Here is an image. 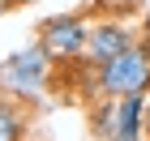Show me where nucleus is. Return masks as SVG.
Listing matches in <instances>:
<instances>
[{"label":"nucleus","instance_id":"nucleus-1","mask_svg":"<svg viewBox=\"0 0 150 141\" xmlns=\"http://www.w3.org/2000/svg\"><path fill=\"white\" fill-rule=\"evenodd\" d=\"M150 90V47L146 43H129L120 56L99 64V94L107 98H125V94Z\"/></svg>","mask_w":150,"mask_h":141},{"label":"nucleus","instance_id":"nucleus-2","mask_svg":"<svg viewBox=\"0 0 150 141\" xmlns=\"http://www.w3.org/2000/svg\"><path fill=\"white\" fill-rule=\"evenodd\" d=\"M47 64H52V56H47L43 47H26V51H17L13 60H4L0 86L9 94H22V98H39V90H43V81H47Z\"/></svg>","mask_w":150,"mask_h":141},{"label":"nucleus","instance_id":"nucleus-3","mask_svg":"<svg viewBox=\"0 0 150 141\" xmlns=\"http://www.w3.org/2000/svg\"><path fill=\"white\" fill-rule=\"evenodd\" d=\"M39 47L52 56V64H73L77 56H86V26L77 17H52L39 34Z\"/></svg>","mask_w":150,"mask_h":141},{"label":"nucleus","instance_id":"nucleus-4","mask_svg":"<svg viewBox=\"0 0 150 141\" xmlns=\"http://www.w3.org/2000/svg\"><path fill=\"white\" fill-rule=\"evenodd\" d=\"M142 128H146L142 94H125L120 103H107V111H99V133H107V141H142Z\"/></svg>","mask_w":150,"mask_h":141},{"label":"nucleus","instance_id":"nucleus-5","mask_svg":"<svg viewBox=\"0 0 150 141\" xmlns=\"http://www.w3.org/2000/svg\"><path fill=\"white\" fill-rule=\"evenodd\" d=\"M129 43H133V39H129L125 26H107V22H103V26H90V30H86V60L99 69L103 60L120 56Z\"/></svg>","mask_w":150,"mask_h":141},{"label":"nucleus","instance_id":"nucleus-6","mask_svg":"<svg viewBox=\"0 0 150 141\" xmlns=\"http://www.w3.org/2000/svg\"><path fill=\"white\" fill-rule=\"evenodd\" d=\"M22 133H26V116L17 107L0 103V141H22Z\"/></svg>","mask_w":150,"mask_h":141},{"label":"nucleus","instance_id":"nucleus-7","mask_svg":"<svg viewBox=\"0 0 150 141\" xmlns=\"http://www.w3.org/2000/svg\"><path fill=\"white\" fill-rule=\"evenodd\" d=\"M107 4H120V9H129V4H137V0H107Z\"/></svg>","mask_w":150,"mask_h":141},{"label":"nucleus","instance_id":"nucleus-8","mask_svg":"<svg viewBox=\"0 0 150 141\" xmlns=\"http://www.w3.org/2000/svg\"><path fill=\"white\" fill-rule=\"evenodd\" d=\"M146 137H150V103H146Z\"/></svg>","mask_w":150,"mask_h":141}]
</instances>
